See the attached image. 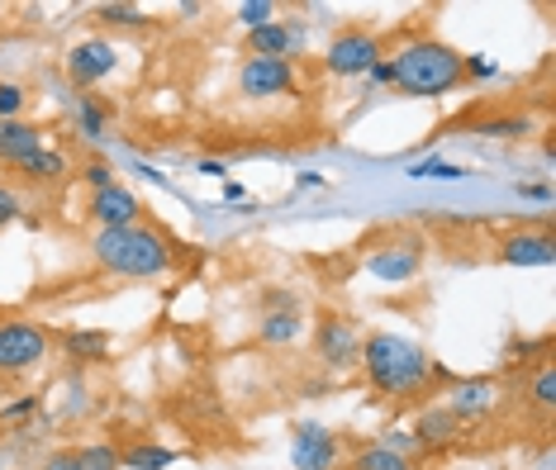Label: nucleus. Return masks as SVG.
<instances>
[{"instance_id":"nucleus-1","label":"nucleus","mask_w":556,"mask_h":470,"mask_svg":"<svg viewBox=\"0 0 556 470\" xmlns=\"http://www.w3.org/2000/svg\"><path fill=\"white\" fill-rule=\"evenodd\" d=\"M357 371L366 380V390L390 399V404H414V399H428L438 390L433 385V357H428L414 338L390 333V328L362 333Z\"/></svg>"},{"instance_id":"nucleus-2","label":"nucleus","mask_w":556,"mask_h":470,"mask_svg":"<svg viewBox=\"0 0 556 470\" xmlns=\"http://www.w3.org/2000/svg\"><path fill=\"white\" fill-rule=\"evenodd\" d=\"M91 262L105 276H119V281H162L176 266V243L153 219L129 228H96Z\"/></svg>"},{"instance_id":"nucleus-3","label":"nucleus","mask_w":556,"mask_h":470,"mask_svg":"<svg viewBox=\"0 0 556 470\" xmlns=\"http://www.w3.org/2000/svg\"><path fill=\"white\" fill-rule=\"evenodd\" d=\"M395 67V91L409 100H442L462 91V53L438 34H414L404 38L395 53H386Z\"/></svg>"},{"instance_id":"nucleus-4","label":"nucleus","mask_w":556,"mask_h":470,"mask_svg":"<svg viewBox=\"0 0 556 470\" xmlns=\"http://www.w3.org/2000/svg\"><path fill=\"white\" fill-rule=\"evenodd\" d=\"M53 361V333L39 319H0V385L29 380Z\"/></svg>"},{"instance_id":"nucleus-5","label":"nucleus","mask_w":556,"mask_h":470,"mask_svg":"<svg viewBox=\"0 0 556 470\" xmlns=\"http://www.w3.org/2000/svg\"><path fill=\"white\" fill-rule=\"evenodd\" d=\"M424 262H428V238L409 233V228H395L381 243H371V252L362 257V271L386 285H409V281H419Z\"/></svg>"},{"instance_id":"nucleus-6","label":"nucleus","mask_w":556,"mask_h":470,"mask_svg":"<svg viewBox=\"0 0 556 470\" xmlns=\"http://www.w3.org/2000/svg\"><path fill=\"white\" fill-rule=\"evenodd\" d=\"M386 58V43H381V34L371 29V24H338L333 38H328V48H324V72L328 76H338V81H362L366 72L376 67V62Z\"/></svg>"},{"instance_id":"nucleus-7","label":"nucleus","mask_w":556,"mask_h":470,"mask_svg":"<svg viewBox=\"0 0 556 470\" xmlns=\"http://www.w3.org/2000/svg\"><path fill=\"white\" fill-rule=\"evenodd\" d=\"M314 361H319L328 376L357 371V361H362V328L352 323L348 314H324V319L314 323Z\"/></svg>"},{"instance_id":"nucleus-8","label":"nucleus","mask_w":556,"mask_h":470,"mask_svg":"<svg viewBox=\"0 0 556 470\" xmlns=\"http://www.w3.org/2000/svg\"><path fill=\"white\" fill-rule=\"evenodd\" d=\"M62 67H67V81L77 86L81 96H91L96 86H105L110 76L119 72V48H115V38H105V34L81 38V43H72V48H67Z\"/></svg>"},{"instance_id":"nucleus-9","label":"nucleus","mask_w":556,"mask_h":470,"mask_svg":"<svg viewBox=\"0 0 556 470\" xmlns=\"http://www.w3.org/2000/svg\"><path fill=\"white\" fill-rule=\"evenodd\" d=\"M290 466L295 470H338L343 466V437L319 418H300L290 428Z\"/></svg>"},{"instance_id":"nucleus-10","label":"nucleus","mask_w":556,"mask_h":470,"mask_svg":"<svg viewBox=\"0 0 556 470\" xmlns=\"http://www.w3.org/2000/svg\"><path fill=\"white\" fill-rule=\"evenodd\" d=\"M500 399H504V390L495 376H457L447 385V395H442V409L466 428V423H485L500 409Z\"/></svg>"},{"instance_id":"nucleus-11","label":"nucleus","mask_w":556,"mask_h":470,"mask_svg":"<svg viewBox=\"0 0 556 470\" xmlns=\"http://www.w3.org/2000/svg\"><path fill=\"white\" fill-rule=\"evenodd\" d=\"M309 48V20H271L262 29H248L243 34V53L248 58H286V62H300Z\"/></svg>"},{"instance_id":"nucleus-12","label":"nucleus","mask_w":556,"mask_h":470,"mask_svg":"<svg viewBox=\"0 0 556 470\" xmlns=\"http://www.w3.org/2000/svg\"><path fill=\"white\" fill-rule=\"evenodd\" d=\"M300 81V62H286V58H243L238 67V96L248 100H281L295 91Z\"/></svg>"},{"instance_id":"nucleus-13","label":"nucleus","mask_w":556,"mask_h":470,"mask_svg":"<svg viewBox=\"0 0 556 470\" xmlns=\"http://www.w3.org/2000/svg\"><path fill=\"white\" fill-rule=\"evenodd\" d=\"M148 205L134 195L124 181L105 186V190H91V200H86V219H91L96 228H129V224H143Z\"/></svg>"},{"instance_id":"nucleus-14","label":"nucleus","mask_w":556,"mask_h":470,"mask_svg":"<svg viewBox=\"0 0 556 470\" xmlns=\"http://www.w3.org/2000/svg\"><path fill=\"white\" fill-rule=\"evenodd\" d=\"M495 257L504 266H518V271H538V266H552L556 262V238L547 233V228H523V233L500 238Z\"/></svg>"},{"instance_id":"nucleus-15","label":"nucleus","mask_w":556,"mask_h":470,"mask_svg":"<svg viewBox=\"0 0 556 470\" xmlns=\"http://www.w3.org/2000/svg\"><path fill=\"white\" fill-rule=\"evenodd\" d=\"M53 342L77 371H86V366H105L115 357V333H105V328H62Z\"/></svg>"},{"instance_id":"nucleus-16","label":"nucleus","mask_w":556,"mask_h":470,"mask_svg":"<svg viewBox=\"0 0 556 470\" xmlns=\"http://www.w3.org/2000/svg\"><path fill=\"white\" fill-rule=\"evenodd\" d=\"M409 433H414V442H419V452H424V456H433V452L457 447L462 423H457V418H452L447 409H442V404H424V409L414 414Z\"/></svg>"},{"instance_id":"nucleus-17","label":"nucleus","mask_w":556,"mask_h":470,"mask_svg":"<svg viewBox=\"0 0 556 470\" xmlns=\"http://www.w3.org/2000/svg\"><path fill=\"white\" fill-rule=\"evenodd\" d=\"M305 338V309H257L262 347H295Z\"/></svg>"},{"instance_id":"nucleus-18","label":"nucleus","mask_w":556,"mask_h":470,"mask_svg":"<svg viewBox=\"0 0 556 470\" xmlns=\"http://www.w3.org/2000/svg\"><path fill=\"white\" fill-rule=\"evenodd\" d=\"M39 148H43V129L34 119H5L0 124V167H20V162Z\"/></svg>"},{"instance_id":"nucleus-19","label":"nucleus","mask_w":556,"mask_h":470,"mask_svg":"<svg viewBox=\"0 0 556 470\" xmlns=\"http://www.w3.org/2000/svg\"><path fill=\"white\" fill-rule=\"evenodd\" d=\"M20 181L24 186H58V181H67V152H62V148H39V152H29V157H24L20 162Z\"/></svg>"},{"instance_id":"nucleus-20","label":"nucleus","mask_w":556,"mask_h":470,"mask_svg":"<svg viewBox=\"0 0 556 470\" xmlns=\"http://www.w3.org/2000/svg\"><path fill=\"white\" fill-rule=\"evenodd\" d=\"M119 461H124V470H172L176 461H181V452L138 437V442H129V447H119Z\"/></svg>"},{"instance_id":"nucleus-21","label":"nucleus","mask_w":556,"mask_h":470,"mask_svg":"<svg viewBox=\"0 0 556 470\" xmlns=\"http://www.w3.org/2000/svg\"><path fill=\"white\" fill-rule=\"evenodd\" d=\"M72 119H77L81 138H91V143H105L110 138V110L100 96H72Z\"/></svg>"},{"instance_id":"nucleus-22","label":"nucleus","mask_w":556,"mask_h":470,"mask_svg":"<svg viewBox=\"0 0 556 470\" xmlns=\"http://www.w3.org/2000/svg\"><path fill=\"white\" fill-rule=\"evenodd\" d=\"M96 20L105 24V29H148V10L143 5H129V0H100L96 5Z\"/></svg>"},{"instance_id":"nucleus-23","label":"nucleus","mask_w":556,"mask_h":470,"mask_svg":"<svg viewBox=\"0 0 556 470\" xmlns=\"http://www.w3.org/2000/svg\"><path fill=\"white\" fill-rule=\"evenodd\" d=\"M542 361H552V338H514L509 347H504V366H509V371L514 366H523V371L533 366L538 371Z\"/></svg>"},{"instance_id":"nucleus-24","label":"nucleus","mask_w":556,"mask_h":470,"mask_svg":"<svg viewBox=\"0 0 556 470\" xmlns=\"http://www.w3.org/2000/svg\"><path fill=\"white\" fill-rule=\"evenodd\" d=\"M404 176H409V181H466V172L462 162H452V157H419V162H409V167H404Z\"/></svg>"},{"instance_id":"nucleus-25","label":"nucleus","mask_w":556,"mask_h":470,"mask_svg":"<svg viewBox=\"0 0 556 470\" xmlns=\"http://www.w3.org/2000/svg\"><path fill=\"white\" fill-rule=\"evenodd\" d=\"M39 414H43V395L39 390H24V395H10L5 404H0V428H24Z\"/></svg>"},{"instance_id":"nucleus-26","label":"nucleus","mask_w":556,"mask_h":470,"mask_svg":"<svg viewBox=\"0 0 556 470\" xmlns=\"http://www.w3.org/2000/svg\"><path fill=\"white\" fill-rule=\"evenodd\" d=\"M476 134L480 138H528V134H538V124L528 114H485L476 124Z\"/></svg>"},{"instance_id":"nucleus-27","label":"nucleus","mask_w":556,"mask_h":470,"mask_svg":"<svg viewBox=\"0 0 556 470\" xmlns=\"http://www.w3.org/2000/svg\"><path fill=\"white\" fill-rule=\"evenodd\" d=\"M348 470H419V461H404V456L386 452V447H376V442H366V447L352 452Z\"/></svg>"},{"instance_id":"nucleus-28","label":"nucleus","mask_w":556,"mask_h":470,"mask_svg":"<svg viewBox=\"0 0 556 470\" xmlns=\"http://www.w3.org/2000/svg\"><path fill=\"white\" fill-rule=\"evenodd\" d=\"M528 399H533L538 414H552L556 409V366L542 361L533 376H528Z\"/></svg>"},{"instance_id":"nucleus-29","label":"nucleus","mask_w":556,"mask_h":470,"mask_svg":"<svg viewBox=\"0 0 556 470\" xmlns=\"http://www.w3.org/2000/svg\"><path fill=\"white\" fill-rule=\"evenodd\" d=\"M77 461H81V470H124V461H119V447L115 442H86V447H77Z\"/></svg>"},{"instance_id":"nucleus-30","label":"nucleus","mask_w":556,"mask_h":470,"mask_svg":"<svg viewBox=\"0 0 556 470\" xmlns=\"http://www.w3.org/2000/svg\"><path fill=\"white\" fill-rule=\"evenodd\" d=\"M276 15H281V5H276V0H243V5L233 10V20L243 24V34L248 29H262V24H271Z\"/></svg>"},{"instance_id":"nucleus-31","label":"nucleus","mask_w":556,"mask_h":470,"mask_svg":"<svg viewBox=\"0 0 556 470\" xmlns=\"http://www.w3.org/2000/svg\"><path fill=\"white\" fill-rule=\"evenodd\" d=\"M462 81L480 86V81H500V62L490 53H462Z\"/></svg>"},{"instance_id":"nucleus-32","label":"nucleus","mask_w":556,"mask_h":470,"mask_svg":"<svg viewBox=\"0 0 556 470\" xmlns=\"http://www.w3.org/2000/svg\"><path fill=\"white\" fill-rule=\"evenodd\" d=\"M376 447L395 452V456H404V461H424V452H419V442H414L409 428H386V433L376 437Z\"/></svg>"},{"instance_id":"nucleus-33","label":"nucleus","mask_w":556,"mask_h":470,"mask_svg":"<svg viewBox=\"0 0 556 470\" xmlns=\"http://www.w3.org/2000/svg\"><path fill=\"white\" fill-rule=\"evenodd\" d=\"M24 110H29V91L20 81H0V124L24 119Z\"/></svg>"},{"instance_id":"nucleus-34","label":"nucleus","mask_w":556,"mask_h":470,"mask_svg":"<svg viewBox=\"0 0 556 470\" xmlns=\"http://www.w3.org/2000/svg\"><path fill=\"white\" fill-rule=\"evenodd\" d=\"M257 309H305V295L295 285H267L257 300Z\"/></svg>"},{"instance_id":"nucleus-35","label":"nucleus","mask_w":556,"mask_h":470,"mask_svg":"<svg viewBox=\"0 0 556 470\" xmlns=\"http://www.w3.org/2000/svg\"><path fill=\"white\" fill-rule=\"evenodd\" d=\"M81 181H86V190H105V186H115L119 176H115V162L110 157H91L81 167Z\"/></svg>"},{"instance_id":"nucleus-36","label":"nucleus","mask_w":556,"mask_h":470,"mask_svg":"<svg viewBox=\"0 0 556 470\" xmlns=\"http://www.w3.org/2000/svg\"><path fill=\"white\" fill-rule=\"evenodd\" d=\"M24 214H29V209H24V195H20V190L10 186V181H0V228L20 224Z\"/></svg>"},{"instance_id":"nucleus-37","label":"nucleus","mask_w":556,"mask_h":470,"mask_svg":"<svg viewBox=\"0 0 556 470\" xmlns=\"http://www.w3.org/2000/svg\"><path fill=\"white\" fill-rule=\"evenodd\" d=\"M129 167H134V176H138V181H148V186H157V190H176V186H172V176L162 172V167H153V162H143V157H129Z\"/></svg>"},{"instance_id":"nucleus-38","label":"nucleus","mask_w":556,"mask_h":470,"mask_svg":"<svg viewBox=\"0 0 556 470\" xmlns=\"http://www.w3.org/2000/svg\"><path fill=\"white\" fill-rule=\"evenodd\" d=\"M362 81L371 86V91H395V67H390V58H381V62H376V67L366 72Z\"/></svg>"},{"instance_id":"nucleus-39","label":"nucleus","mask_w":556,"mask_h":470,"mask_svg":"<svg viewBox=\"0 0 556 470\" xmlns=\"http://www.w3.org/2000/svg\"><path fill=\"white\" fill-rule=\"evenodd\" d=\"M195 176H210V181H229V157H200Z\"/></svg>"},{"instance_id":"nucleus-40","label":"nucleus","mask_w":556,"mask_h":470,"mask_svg":"<svg viewBox=\"0 0 556 470\" xmlns=\"http://www.w3.org/2000/svg\"><path fill=\"white\" fill-rule=\"evenodd\" d=\"M518 195L533 205H552V181H518Z\"/></svg>"},{"instance_id":"nucleus-41","label":"nucleus","mask_w":556,"mask_h":470,"mask_svg":"<svg viewBox=\"0 0 556 470\" xmlns=\"http://www.w3.org/2000/svg\"><path fill=\"white\" fill-rule=\"evenodd\" d=\"M39 470H81V461H77V447H62V452H53V456H48V461H43Z\"/></svg>"},{"instance_id":"nucleus-42","label":"nucleus","mask_w":556,"mask_h":470,"mask_svg":"<svg viewBox=\"0 0 556 470\" xmlns=\"http://www.w3.org/2000/svg\"><path fill=\"white\" fill-rule=\"evenodd\" d=\"M328 176L324 172H295V190H324Z\"/></svg>"},{"instance_id":"nucleus-43","label":"nucleus","mask_w":556,"mask_h":470,"mask_svg":"<svg viewBox=\"0 0 556 470\" xmlns=\"http://www.w3.org/2000/svg\"><path fill=\"white\" fill-rule=\"evenodd\" d=\"M224 200H229V205H243V200H248V186H243V181H224Z\"/></svg>"},{"instance_id":"nucleus-44","label":"nucleus","mask_w":556,"mask_h":470,"mask_svg":"<svg viewBox=\"0 0 556 470\" xmlns=\"http://www.w3.org/2000/svg\"><path fill=\"white\" fill-rule=\"evenodd\" d=\"M176 15H181V20H195V15H205V5H200V0H181V5H176Z\"/></svg>"},{"instance_id":"nucleus-45","label":"nucleus","mask_w":556,"mask_h":470,"mask_svg":"<svg viewBox=\"0 0 556 470\" xmlns=\"http://www.w3.org/2000/svg\"><path fill=\"white\" fill-rule=\"evenodd\" d=\"M0 437H5V428H0Z\"/></svg>"}]
</instances>
